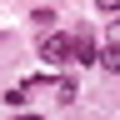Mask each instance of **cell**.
<instances>
[{
    "mask_svg": "<svg viewBox=\"0 0 120 120\" xmlns=\"http://www.w3.org/2000/svg\"><path fill=\"white\" fill-rule=\"evenodd\" d=\"M95 5H100L105 15H120V0H95Z\"/></svg>",
    "mask_w": 120,
    "mask_h": 120,
    "instance_id": "52a82bcc",
    "label": "cell"
},
{
    "mask_svg": "<svg viewBox=\"0 0 120 120\" xmlns=\"http://www.w3.org/2000/svg\"><path fill=\"white\" fill-rule=\"evenodd\" d=\"M45 85L55 90V100H60V105H75V95H80V85H75L70 75H50V80H45Z\"/></svg>",
    "mask_w": 120,
    "mask_h": 120,
    "instance_id": "3957f363",
    "label": "cell"
},
{
    "mask_svg": "<svg viewBox=\"0 0 120 120\" xmlns=\"http://www.w3.org/2000/svg\"><path fill=\"white\" fill-rule=\"evenodd\" d=\"M15 120H45V115H15Z\"/></svg>",
    "mask_w": 120,
    "mask_h": 120,
    "instance_id": "ba28073f",
    "label": "cell"
},
{
    "mask_svg": "<svg viewBox=\"0 0 120 120\" xmlns=\"http://www.w3.org/2000/svg\"><path fill=\"white\" fill-rule=\"evenodd\" d=\"M105 40H110V45H120V15H110V25H105Z\"/></svg>",
    "mask_w": 120,
    "mask_h": 120,
    "instance_id": "8992f818",
    "label": "cell"
},
{
    "mask_svg": "<svg viewBox=\"0 0 120 120\" xmlns=\"http://www.w3.org/2000/svg\"><path fill=\"white\" fill-rule=\"evenodd\" d=\"M100 65L110 75H120V45H105V50H100Z\"/></svg>",
    "mask_w": 120,
    "mask_h": 120,
    "instance_id": "5b68a950",
    "label": "cell"
},
{
    "mask_svg": "<svg viewBox=\"0 0 120 120\" xmlns=\"http://www.w3.org/2000/svg\"><path fill=\"white\" fill-rule=\"evenodd\" d=\"M30 25H35V30H50V25H55V10H50V5L30 10Z\"/></svg>",
    "mask_w": 120,
    "mask_h": 120,
    "instance_id": "277c9868",
    "label": "cell"
},
{
    "mask_svg": "<svg viewBox=\"0 0 120 120\" xmlns=\"http://www.w3.org/2000/svg\"><path fill=\"white\" fill-rule=\"evenodd\" d=\"M70 60H80V65H95V60H100V50H95V40H90L85 25L70 30Z\"/></svg>",
    "mask_w": 120,
    "mask_h": 120,
    "instance_id": "7a4b0ae2",
    "label": "cell"
},
{
    "mask_svg": "<svg viewBox=\"0 0 120 120\" xmlns=\"http://www.w3.org/2000/svg\"><path fill=\"white\" fill-rule=\"evenodd\" d=\"M35 45H40V60H50V65L70 60V35L65 30H45V40H35Z\"/></svg>",
    "mask_w": 120,
    "mask_h": 120,
    "instance_id": "6da1fadb",
    "label": "cell"
}]
</instances>
